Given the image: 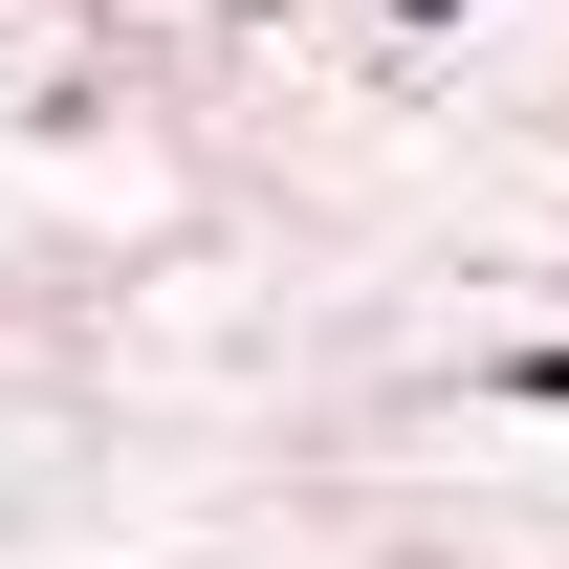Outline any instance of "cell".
Returning a JSON list of instances; mask_svg holds the SVG:
<instances>
[{
  "label": "cell",
  "mask_w": 569,
  "mask_h": 569,
  "mask_svg": "<svg viewBox=\"0 0 569 569\" xmlns=\"http://www.w3.org/2000/svg\"><path fill=\"white\" fill-rule=\"evenodd\" d=\"M503 395H548V417H569V351H526V372H503Z\"/></svg>",
  "instance_id": "6da1fadb"
}]
</instances>
